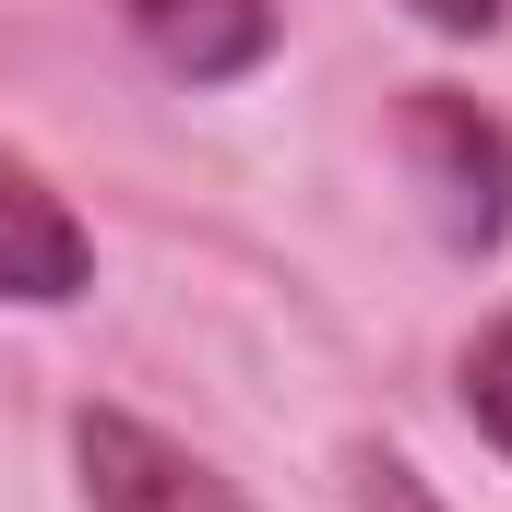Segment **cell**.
Here are the masks:
<instances>
[{"mask_svg": "<svg viewBox=\"0 0 512 512\" xmlns=\"http://www.w3.org/2000/svg\"><path fill=\"white\" fill-rule=\"evenodd\" d=\"M405 155H417V191H429V215H441V239L453 251H489L512 227V131L489 108H465V96H405Z\"/></svg>", "mask_w": 512, "mask_h": 512, "instance_id": "1", "label": "cell"}, {"mask_svg": "<svg viewBox=\"0 0 512 512\" xmlns=\"http://www.w3.org/2000/svg\"><path fill=\"white\" fill-rule=\"evenodd\" d=\"M72 465H84V512H251L239 477H215L203 453H179L131 405H84L72 417Z\"/></svg>", "mask_w": 512, "mask_h": 512, "instance_id": "2", "label": "cell"}, {"mask_svg": "<svg viewBox=\"0 0 512 512\" xmlns=\"http://www.w3.org/2000/svg\"><path fill=\"white\" fill-rule=\"evenodd\" d=\"M84 274H96V251H84V227H72V203L0 143V298H24V310H60V298H84Z\"/></svg>", "mask_w": 512, "mask_h": 512, "instance_id": "3", "label": "cell"}, {"mask_svg": "<svg viewBox=\"0 0 512 512\" xmlns=\"http://www.w3.org/2000/svg\"><path fill=\"white\" fill-rule=\"evenodd\" d=\"M120 24L155 48V72H179V84H239L274 48V0H120Z\"/></svg>", "mask_w": 512, "mask_h": 512, "instance_id": "4", "label": "cell"}, {"mask_svg": "<svg viewBox=\"0 0 512 512\" xmlns=\"http://www.w3.org/2000/svg\"><path fill=\"white\" fill-rule=\"evenodd\" d=\"M465 405H477V429L512 453V310L477 334V346H465Z\"/></svg>", "mask_w": 512, "mask_h": 512, "instance_id": "5", "label": "cell"}, {"mask_svg": "<svg viewBox=\"0 0 512 512\" xmlns=\"http://www.w3.org/2000/svg\"><path fill=\"white\" fill-rule=\"evenodd\" d=\"M405 12H417L429 36H489V24H501V0H405Z\"/></svg>", "mask_w": 512, "mask_h": 512, "instance_id": "6", "label": "cell"}, {"mask_svg": "<svg viewBox=\"0 0 512 512\" xmlns=\"http://www.w3.org/2000/svg\"><path fill=\"white\" fill-rule=\"evenodd\" d=\"M358 477H370V512H429V489H417L393 453H382V465H358Z\"/></svg>", "mask_w": 512, "mask_h": 512, "instance_id": "7", "label": "cell"}]
</instances>
